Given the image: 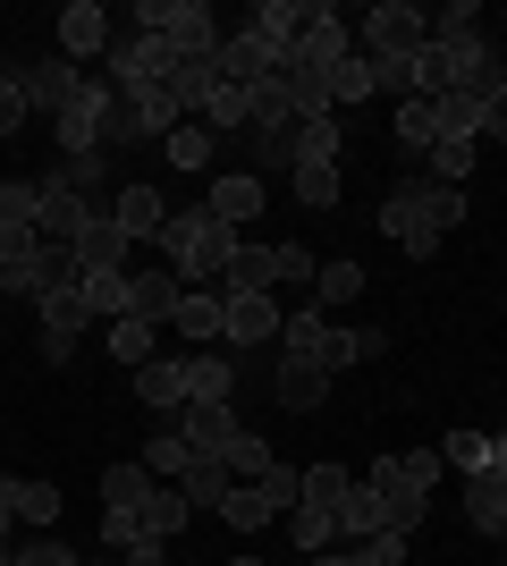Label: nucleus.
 Listing matches in <instances>:
<instances>
[{"instance_id":"15","label":"nucleus","mask_w":507,"mask_h":566,"mask_svg":"<svg viewBox=\"0 0 507 566\" xmlns=\"http://www.w3.org/2000/svg\"><path fill=\"white\" fill-rule=\"evenodd\" d=\"M94 220H102V203H85V195H68V187H51V178H43V220H34L43 245H76Z\"/></svg>"},{"instance_id":"49","label":"nucleus","mask_w":507,"mask_h":566,"mask_svg":"<svg viewBox=\"0 0 507 566\" xmlns=\"http://www.w3.org/2000/svg\"><path fill=\"white\" fill-rule=\"evenodd\" d=\"M187 431H152V440H145V465H152V482H161V473H169V482H178V473H187Z\"/></svg>"},{"instance_id":"25","label":"nucleus","mask_w":507,"mask_h":566,"mask_svg":"<svg viewBox=\"0 0 507 566\" xmlns=\"http://www.w3.org/2000/svg\"><path fill=\"white\" fill-rule=\"evenodd\" d=\"M254 153H263L254 178H263V169H288V178H296V161H305V118H271V127H254Z\"/></svg>"},{"instance_id":"50","label":"nucleus","mask_w":507,"mask_h":566,"mask_svg":"<svg viewBox=\"0 0 507 566\" xmlns=\"http://www.w3.org/2000/svg\"><path fill=\"white\" fill-rule=\"evenodd\" d=\"M220 516L237 524V533H263V524H271V507L254 499V482H229V499H220Z\"/></svg>"},{"instance_id":"13","label":"nucleus","mask_w":507,"mask_h":566,"mask_svg":"<svg viewBox=\"0 0 507 566\" xmlns=\"http://www.w3.org/2000/svg\"><path fill=\"white\" fill-rule=\"evenodd\" d=\"M85 322H94V313H85L76 280H68V287H51V296H43V364H68L76 338H85Z\"/></svg>"},{"instance_id":"53","label":"nucleus","mask_w":507,"mask_h":566,"mask_svg":"<svg viewBox=\"0 0 507 566\" xmlns=\"http://www.w3.org/2000/svg\"><path fill=\"white\" fill-rule=\"evenodd\" d=\"M25 118H34V102H25V76H18V69H0V136H18Z\"/></svg>"},{"instance_id":"16","label":"nucleus","mask_w":507,"mask_h":566,"mask_svg":"<svg viewBox=\"0 0 507 566\" xmlns=\"http://www.w3.org/2000/svg\"><path fill=\"white\" fill-rule=\"evenodd\" d=\"M271 398L288 406V415H314V406L330 398V364H314V355H279V373H271Z\"/></svg>"},{"instance_id":"26","label":"nucleus","mask_w":507,"mask_h":566,"mask_svg":"<svg viewBox=\"0 0 507 566\" xmlns=\"http://www.w3.org/2000/svg\"><path fill=\"white\" fill-rule=\"evenodd\" d=\"M178 431H187V449L194 457H229V440H237V415H229V406H187V423H178Z\"/></svg>"},{"instance_id":"14","label":"nucleus","mask_w":507,"mask_h":566,"mask_svg":"<svg viewBox=\"0 0 507 566\" xmlns=\"http://www.w3.org/2000/svg\"><path fill=\"white\" fill-rule=\"evenodd\" d=\"M18 76H25V102H34L43 118H60V111H68L76 94H85V76H76V60H60V51H43V60H34V69H18Z\"/></svg>"},{"instance_id":"29","label":"nucleus","mask_w":507,"mask_h":566,"mask_svg":"<svg viewBox=\"0 0 507 566\" xmlns=\"http://www.w3.org/2000/svg\"><path fill=\"white\" fill-rule=\"evenodd\" d=\"M330 516H338V542H372V533H389L381 499H372V482H347V499H338Z\"/></svg>"},{"instance_id":"10","label":"nucleus","mask_w":507,"mask_h":566,"mask_svg":"<svg viewBox=\"0 0 507 566\" xmlns=\"http://www.w3.org/2000/svg\"><path fill=\"white\" fill-rule=\"evenodd\" d=\"M178 296H187V280H178L169 262H152V271H127V305H119V322H152V331H161L169 313H178Z\"/></svg>"},{"instance_id":"31","label":"nucleus","mask_w":507,"mask_h":566,"mask_svg":"<svg viewBox=\"0 0 507 566\" xmlns=\"http://www.w3.org/2000/svg\"><path fill=\"white\" fill-rule=\"evenodd\" d=\"M279 280V245H237V262H229V296H263V287Z\"/></svg>"},{"instance_id":"6","label":"nucleus","mask_w":507,"mask_h":566,"mask_svg":"<svg viewBox=\"0 0 507 566\" xmlns=\"http://www.w3.org/2000/svg\"><path fill=\"white\" fill-rule=\"evenodd\" d=\"M381 229L398 237V254H406V262H432V254H440V237L423 229V178H389V195H381Z\"/></svg>"},{"instance_id":"54","label":"nucleus","mask_w":507,"mask_h":566,"mask_svg":"<svg viewBox=\"0 0 507 566\" xmlns=\"http://www.w3.org/2000/svg\"><path fill=\"white\" fill-rule=\"evenodd\" d=\"M271 465H279V457H271L263 440H254V431H237V440H229V473H245V482H263Z\"/></svg>"},{"instance_id":"41","label":"nucleus","mask_w":507,"mask_h":566,"mask_svg":"<svg viewBox=\"0 0 507 566\" xmlns=\"http://www.w3.org/2000/svg\"><path fill=\"white\" fill-rule=\"evenodd\" d=\"M229 482H237V473H229V457H187V473H178V491L203 499V507H220V499H229Z\"/></svg>"},{"instance_id":"57","label":"nucleus","mask_w":507,"mask_h":566,"mask_svg":"<svg viewBox=\"0 0 507 566\" xmlns=\"http://www.w3.org/2000/svg\"><path fill=\"white\" fill-rule=\"evenodd\" d=\"M483 136H490V144H507V85L490 94V111H483Z\"/></svg>"},{"instance_id":"58","label":"nucleus","mask_w":507,"mask_h":566,"mask_svg":"<svg viewBox=\"0 0 507 566\" xmlns=\"http://www.w3.org/2000/svg\"><path fill=\"white\" fill-rule=\"evenodd\" d=\"M9 549H18V507L0 499V558H9Z\"/></svg>"},{"instance_id":"35","label":"nucleus","mask_w":507,"mask_h":566,"mask_svg":"<svg viewBox=\"0 0 507 566\" xmlns=\"http://www.w3.org/2000/svg\"><path fill=\"white\" fill-rule=\"evenodd\" d=\"M398 144H406L414 161H432V144H440V102H398Z\"/></svg>"},{"instance_id":"39","label":"nucleus","mask_w":507,"mask_h":566,"mask_svg":"<svg viewBox=\"0 0 507 566\" xmlns=\"http://www.w3.org/2000/svg\"><path fill=\"white\" fill-rule=\"evenodd\" d=\"M145 499H152V465L145 457H127V465L102 473V507H145Z\"/></svg>"},{"instance_id":"62","label":"nucleus","mask_w":507,"mask_h":566,"mask_svg":"<svg viewBox=\"0 0 507 566\" xmlns=\"http://www.w3.org/2000/svg\"><path fill=\"white\" fill-rule=\"evenodd\" d=\"M499 25H507V9H499Z\"/></svg>"},{"instance_id":"22","label":"nucleus","mask_w":507,"mask_h":566,"mask_svg":"<svg viewBox=\"0 0 507 566\" xmlns=\"http://www.w3.org/2000/svg\"><path fill=\"white\" fill-rule=\"evenodd\" d=\"M220 322H229V296H203V287H187L178 313H169V331L187 338V347H220Z\"/></svg>"},{"instance_id":"18","label":"nucleus","mask_w":507,"mask_h":566,"mask_svg":"<svg viewBox=\"0 0 507 566\" xmlns=\"http://www.w3.org/2000/svg\"><path fill=\"white\" fill-rule=\"evenodd\" d=\"M94 51H110V9L102 0H68L60 9V60H94Z\"/></svg>"},{"instance_id":"4","label":"nucleus","mask_w":507,"mask_h":566,"mask_svg":"<svg viewBox=\"0 0 507 566\" xmlns=\"http://www.w3.org/2000/svg\"><path fill=\"white\" fill-rule=\"evenodd\" d=\"M127 25H145V34H161L178 60H212L220 51V18L203 9V0H145Z\"/></svg>"},{"instance_id":"61","label":"nucleus","mask_w":507,"mask_h":566,"mask_svg":"<svg viewBox=\"0 0 507 566\" xmlns=\"http://www.w3.org/2000/svg\"><path fill=\"white\" fill-rule=\"evenodd\" d=\"M229 566H263V558H229Z\"/></svg>"},{"instance_id":"20","label":"nucleus","mask_w":507,"mask_h":566,"mask_svg":"<svg viewBox=\"0 0 507 566\" xmlns=\"http://www.w3.org/2000/svg\"><path fill=\"white\" fill-rule=\"evenodd\" d=\"M136 406H145V415H178V406H187V355L136 364Z\"/></svg>"},{"instance_id":"60","label":"nucleus","mask_w":507,"mask_h":566,"mask_svg":"<svg viewBox=\"0 0 507 566\" xmlns=\"http://www.w3.org/2000/svg\"><path fill=\"white\" fill-rule=\"evenodd\" d=\"M314 566H363V549H321Z\"/></svg>"},{"instance_id":"21","label":"nucleus","mask_w":507,"mask_h":566,"mask_svg":"<svg viewBox=\"0 0 507 566\" xmlns=\"http://www.w3.org/2000/svg\"><path fill=\"white\" fill-rule=\"evenodd\" d=\"M110 220H119V237L136 245V237L169 229V203H161V187H119V195H110Z\"/></svg>"},{"instance_id":"44","label":"nucleus","mask_w":507,"mask_h":566,"mask_svg":"<svg viewBox=\"0 0 507 566\" xmlns=\"http://www.w3.org/2000/svg\"><path fill=\"white\" fill-rule=\"evenodd\" d=\"M423 229H432V237L465 229V187H440V178H423Z\"/></svg>"},{"instance_id":"52","label":"nucleus","mask_w":507,"mask_h":566,"mask_svg":"<svg viewBox=\"0 0 507 566\" xmlns=\"http://www.w3.org/2000/svg\"><path fill=\"white\" fill-rule=\"evenodd\" d=\"M110 364H152V322H110Z\"/></svg>"},{"instance_id":"40","label":"nucleus","mask_w":507,"mask_h":566,"mask_svg":"<svg viewBox=\"0 0 507 566\" xmlns=\"http://www.w3.org/2000/svg\"><path fill=\"white\" fill-rule=\"evenodd\" d=\"M76 296H85V313H94V322H119V305H127V271H76Z\"/></svg>"},{"instance_id":"59","label":"nucleus","mask_w":507,"mask_h":566,"mask_svg":"<svg viewBox=\"0 0 507 566\" xmlns=\"http://www.w3.org/2000/svg\"><path fill=\"white\" fill-rule=\"evenodd\" d=\"M490 473L507 482V431H490Z\"/></svg>"},{"instance_id":"17","label":"nucleus","mask_w":507,"mask_h":566,"mask_svg":"<svg viewBox=\"0 0 507 566\" xmlns=\"http://www.w3.org/2000/svg\"><path fill=\"white\" fill-rule=\"evenodd\" d=\"M220 296H229V287H220ZM279 322H288V313L271 305V296H229L220 338H229V347H279Z\"/></svg>"},{"instance_id":"46","label":"nucleus","mask_w":507,"mask_h":566,"mask_svg":"<svg viewBox=\"0 0 507 566\" xmlns=\"http://www.w3.org/2000/svg\"><path fill=\"white\" fill-rule=\"evenodd\" d=\"M440 465H457V473H490V431H448V440H440Z\"/></svg>"},{"instance_id":"28","label":"nucleus","mask_w":507,"mask_h":566,"mask_svg":"<svg viewBox=\"0 0 507 566\" xmlns=\"http://www.w3.org/2000/svg\"><path fill=\"white\" fill-rule=\"evenodd\" d=\"M465 524L507 542V482H499V473H465Z\"/></svg>"},{"instance_id":"23","label":"nucleus","mask_w":507,"mask_h":566,"mask_svg":"<svg viewBox=\"0 0 507 566\" xmlns=\"http://www.w3.org/2000/svg\"><path fill=\"white\" fill-rule=\"evenodd\" d=\"M229 389H237V364L220 347H194L187 355V406H229Z\"/></svg>"},{"instance_id":"56","label":"nucleus","mask_w":507,"mask_h":566,"mask_svg":"<svg viewBox=\"0 0 507 566\" xmlns=\"http://www.w3.org/2000/svg\"><path fill=\"white\" fill-rule=\"evenodd\" d=\"M279 280H314V254H305V245H279Z\"/></svg>"},{"instance_id":"24","label":"nucleus","mask_w":507,"mask_h":566,"mask_svg":"<svg viewBox=\"0 0 507 566\" xmlns=\"http://www.w3.org/2000/svg\"><path fill=\"white\" fill-rule=\"evenodd\" d=\"M51 187H68V195H85V203H102L110 212V153H76V161H51Z\"/></svg>"},{"instance_id":"48","label":"nucleus","mask_w":507,"mask_h":566,"mask_svg":"<svg viewBox=\"0 0 507 566\" xmlns=\"http://www.w3.org/2000/svg\"><path fill=\"white\" fill-rule=\"evenodd\" d=\"M254 499H263L271 516H288L296 499H305V473H296V465H271V473H263V482H254Z\"/></svg>"},{"instance_id":"27","label":"nucleus","mask_w":507,"mask_h":566,"mask_svg":"<svg viewBox=\"0 0 507 566\" xmlns=\"http://www.w3.org/2000/svg\"><path fill=\"white\" fill-rule=\"evenodd\" d=\"M0 499L18 507V524H34V533H60V491H51V482H25V473H9V482H0Z\"/></svg>"},{"instance_id":"2","label":"nucleus","mask_w":507,"mask_h":566,"mask_svg":"<svg viewBox=\"0 0 507 566\" xmlns=\"http://www.w3.org/2000/svg\"><path fill=\"white\" fill-rule=\"evenodd\" d=\"M432 482H440V449H398L372 465V499H381L389 533H414L423 507H432Z\"/></svg>"},{"instance_id":"42","label":"nucleus","mask_w":507,"mask_h":566,"mask_svg":"<svg viewBox=\"0 0 507 566\" xmlns=\"http://www.w3.org/2000/svg\"><path fill=\"white\" fill-rule=\"evenodd\" d=\"M338 195H347L338 161H296V203H305V212H330Z\"/></svg>"},{"instance_id":"32","label":"nucleus","mask_w":507,"mask_h":566,"mask_svg":"<svg viewBox=\"0 0 507 566\" xmlns=\"http://www.w3.org/2000/svg\"><path fill=\"white\" fill-rule=\"evenodd\" d=\"M212 144H220L212 127H203V118H187V127H169V136H161V161L194 178V169H212Z\"/></svg>"},{"instance_id":"47","label":"nucleus","mask_w":507,"mask_h":566,"mask_svg":"<svg viewBox=\"0 0 507 566\" xmlns=\"http://www.w3.org/2000/svg\"><path fill=\"white\" fill-rule=\"evenodd\" d=\"M0 566H76V549L60 542V533H25V542L9 549V558H0Z\"/></svg>"},{"instance_id":"5","label":"nucleus","mask_w":507,"mask_h":566,"mask_svg":"<svg viewBox=\"0 0 507 566\" xmlns=\"http://www.w3.org/2000/svg\"><path fill=\"white\" fill-rule=\"evenodd\" d=\"M110 85H127V94H145V85H169L178 76V51L161 43V34H145V25H110Z\"/></svg>"},{"instance_id":"51","label":"nucleus","mask_w":507,"mask_h":566,"mask_svg":"<svg viewBox=\"0 0 507 566\" xmlns=\"http://www.w3.org/2000/svg\"><path fill=\"white\" fill-rule=\"evenodd\" d=\"M347 102H372V69L363 60H338L330 69V111H347Z\"/></svg>"},{"instance_id":"37","label":"nucleus","mask_w":507,"mask_h":566,"mask_svg":"<svg viewBox=\"0 0 507 566\" xmlns=\"http://www.w3.org/2000/svg\"><path fill=\"white\" fill-rule=\"evenodd\" d=\"M305 18H314V0H263V9H254V34L288 51L296 34H305Z\"/></svg>"},{"instance_id":"33","label":"nucleus","mask_w":507,"mask_h":566,"mask_svg":"<svg viewBox=\"0 0 507 566\" xmlns=\"http://www.w3.org/2000/svg\"><path fill=\"white\" fill-rule=\"evenodd\" d=\"M288 533H296V549H305V558L338 549V516L321 507V499H296V507H288Z\"/></svg>"},{"instance_id":"1","label":"nucleus","mask_w":507,"mask_h":566,"mask_svg":"<svg viewBox=\"0 0 507 566\" xmlns=\"http://www.w3.org/2000/svg\"><path fill=\"white\" fill-rule=\"evenodd\" d=\"M237 245H245V237L229 229V220H212L203 203H194V212H169V229H161V262L187 287H220V280H229V262H237Z\"/></svg>"},{"instance_id":"30","label":"nucleus","mask_w":507,"mask_h":566,"mask_svg":"<svg viewBox=\"0 0 507 566\" xmlns=\"http://www.w3.org/2000/svg\"><path fill=\"white\" fill-rule=\"evenodd\" d=\"M68 254H76V271H127V237H119V220L102 212L94 229H85V237L68 245Z\"/></svg>"},{"instance_id":"9","label":"nucleus","mask_w":507,"mask_h":566,"mask_svg":"<svg viewBox=\"0 0 507 566\" xmlns=\"http://www.w3.org/2000/svg\"><path fill=\"white\" fill-rule=\"evenodd\" d=\"M271 69H279V43H263L254 25L220 34V51H212V76H220V85H263Z\"/></svg>"},{"instance_id":"11","label":"nucleus","mask_w":507,"mask_h":566,"mask_svg":"<svg viewBox=\"0 0 507 566\" xmlns=\"http://www.w3.org/2000/svg\"><path fill=\"white\" fill-rule=\"evenodd\" d=\"M296 60H314V69L321 76H330L338 69V60H356V25H347V18H338V9H330V0H314V18H305V34H296Z\"/></svg>"},{"instance_id":"45","label":"nucleus","mask_w":507,"mask_h":566,"mask_svg":"<svg viewBox=\"0 0 507 566\" xmlns=\"http://www.w3.org/2000/svg\"><path fill=\"white\" fill-rule=\"evenodd\" d=\"M314 296H321V305H347V296H363V262H347V254L321 262V271H314Z\"/></svg>"},{"instance_id":"34","label":"nucleus","mask_w":507,"mask_h":566,"mask_svg":"<svg viewBox=\"0 0 507 566\" xmlns=\"http://www.w3.org/2000/svg\"><path fill=\"white\" fill-rule=\"evenodd\" d=\"M203 127H212V136H237V127H254V85H212V102H203Z\"/></svg>"},{"instance_id":"38","label":"nucleus","mask_w":507,"mask_h":566,"mask_svg":"<svg viewBox=\"0 0 507 566\" xmlns=\"http://www.w3.org/2000/svg\"><path fill=\"white\" fill-rule=\"evenodd\" d=\"M389 355V331H372V322H363V331H330V347H321V364H381Z\"/></svg>"},{"instance_id":"55","label":"nucleus","mask_w":507,"mask_h":566,"mask_svg":"<svg viewBox=\"0 0 507 566\" xmlns=\"http://www.w3.org/2000/svg\"><path fill=\"white\" fill-rule=\"evenodd\" d=\"M347 482H356L347 465H305V499H321V507H338V499H347Z\"/></svg>"},{"instance_id":"7","label":"nucleus","mask_w":507,"mask_h":566,"mask_svg":"<svg viewBox=\"0 0 507 566\" xmlns=\"http://www.w3.org/2000/svg\"><path fill=\"white\" fill-rule=\"evenodd\" d=\"M34 220H43V178H0V262H18V254L43 245Z\"/></svg>"},{"instance_id":"19","label":"nucleus","mask_w":507,"mask_h":566,"mask_svg":"<svg viewBox=\"0 0 507 566\" xmlns=\"http://www.w3.org/2000/svg\"><path fill=\"white\" fill-rule=\"evenodd\" d=\"M203 212L229 220V229H245V220H263V178L254 169H229V178H212V195H203Z\"/></svg>"},{"instance_id":"12","label":"nucleus","mask_w":507,"mask_h":566,"mask_svg":"<svg viewBox=\"0 0 507 566\" xmlns=\"http://www.w3.org/2000/svg\"><path fill=\"white\" fill-rule=\"evenodd\" d=\"M102 102H110V85H94V76H85V94H76L68 111L51 118V144H60V161H76V153H102Z\"/></svg>"},{"instance_id":"3","label":"nucleus","mask_w":507,"mask_h":566,"mask_svg":"<svg viewBox=\"0 0 507 566\" xmlns=\"http://www.w3.org/2000/svg\"><path fill=\"white\" fill-rule=\"evenodd\" d=\"M423 43H432V18L406 0H372L356 18V60H414Z\"/></svg>"},{"instance_id":"43","label":"nucleus","mask_w":507,"mask_h":566,"mask_svg":"<svg viewBox=\"0 0 507 566\" xmlns=\"http://www.w3.org/2000/svg\"><path fill=\"white\" fill-rule=\"evenodd\" d=\"M321 347H330L321 305H305V313H288V322H279V355H314V364H321Z\"/></svg>"},{"instance_id":"8","label":"nucleus","mask_w":507,"mask_h":566,"mask_svg":"<svg viewBox=\"0 0 507 566\" xmlns=\"http://www.w3.org/2000/svg\"><path fill=\"white\" fill-rule=\"evenodd\" d=\"M68 280H76V254H68V245H34V254L0 262V287H9V296H34V305H43L51 287H68Z\"/></svg>"},{"instance_id":"36","label":"nucleus","mask_w":507,"mask_h":566,"mask_svg":"<svg viewBox=\"0 0 507 566\" xmlns=\"http://www.w3.org/2000/svg\"><path fill=\"white\" fill-rule=\"evenodd\" d=\"M187 507H194L187 491H152L145 507H136V524H145V542H178V533H187Z\"/></svg>"}]
</instances>
